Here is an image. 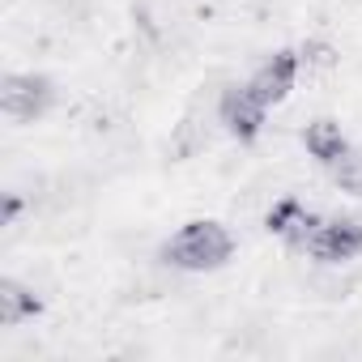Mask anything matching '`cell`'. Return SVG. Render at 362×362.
<instances>
[{
  "label": "cell",
  "instance_id": "obj_1",
  "mask_svg": "<svg viewBox=\"0 0 362 362\" xmlns=\"http://www.w3.org/2000/svg\"><path fill=\"white\" fill-rule=\"evenodd\" d=\"M230 256H235V235L222 222H209V218H197L188 226H179L170 235V243L162 247V260L184 269V273H214Z\"/></svg>",
  "mask_w": 362,
  "mask_h": 362
},
{
  "label": "cell",
  "instance_id": "obj_2",
  "mask_svg": "<svg viewBox=\"0 0 362 362\" xmlns=\"http://www.w3.org/2000/svg\"><path fill=\"white\" fill-rule=\"evenodd\" d=\"M52 103H56V86L43 73H13V77H5V90H0V111L18 124L47 115Z\"/></svg>",
  "mask_w": 362,
  "mask_h": 362
},
{
  "label": "cell",
  "instance_id": "obj_3",
  "mask_svg": "<svg viewBox=\"0 0 362 362\" xmlns=\"http://www.w3.org/2000/svg\"><path fill=\"white\" fill-rule=\"evenodd\" d=\"M264 115H269V107L252 94L247 81H243V86H226L222 98H218V119H222L226 132L239 136V141H256L260 128H264Z\"/></svg>",
  "mask_w": 362,
  "mask_h": 362
},
{
  "label": "cell",
  "instance_id": "obj_4",
  "mask_svg": "<svg viewBox=\"0 0 362 362\" xmlns=\"http://www.w3.org/2000/svg\"><path fill=\"white\" fill-rule=\"evenodd\" d=\"M307 256H315L320 264H349L354 256H362V222L354 218L320 222L315 239L307 243Z\"/></svg>",
  "mask_w": 362,
  "mask_h": 362
},
{
  "label": "cell",
  "instance_id": "obj_5",
  "mask_svg": "<svg viewBox=\"0 0 362 362\" xmlns=\"http://www.w3.org/2000/svg\"><path fill=\"white\" fill-rule=\"evenodd\" d=\"M298 73H303V56L298 52H273L256 73H252V94L264 103V107H277L290 90H294V81H298Z\"/></svg>",
  "mask_w": 362,
  "mask_h": 362
},
{
  "label": "cell",
  "instance_id": "obj_6",
  "mask_svg": "<svg viewBox=\"0 0 362 362\" xmlns=\"http://www.w3.org/2000/svg\"><path fill=\"white\" fill-rule=\"evenodd\" d=\"M269 230L277 235V239H286L294 252H307V243L315 239V230H320V218L303 205V201H294V197H281L273 209H269Z\"/></svg>",
  "mask_w": 362,
  "mask_h": 362
},
{
  "label": "cell",
  "instance_id": "obj_7",
  "mask_svg": "<svg viewBox=\"0 0 362 362\" xmlns=\"http://www.w3.org/2000/svg\"><path fill=\"white\" fill-rule=\"evenodd\" d=\"M303 145H307V153H311L315 162L332 166V162L349 149V136H345V128H341L337 119H311V124L303 128Z\"/></svg>",
  "mask_w": 362,
  "mask_h": 362
},
{
  "label": "cell",
  "instance_id": "obj_8",
  "mask_svg": "<svg viewBox=\"0 0 362 362\" xmlns=\"http://www.w3.org/2000/svg\"><path fill=\"white\" fill-rule=\"evenodd\" d=\"M39 307H43V303H39V294H35L30 286H22V281H13V277L0 281V324H5V328H18V324L35 320Z\"/></svg>",
  "mask_w": 362,
  "mask_h": 362
},
{
  "label": "cell",
  "instance_id": "obj_9",
  "mask_svg": "<svg viewBox=\"0 0 362 362\" xmlns=\"http://www.w3.org/2000/svg\"><path fill=\"white\" fill-rule=\"evenodd\" d=\"M328 175H332V184L341 188V192H349V197H362V149H345L332 166H328Z\"/></svg>",
  "mask_w": 362,
  "mask_h": 362
},
{
  "label": "cell",
  "instance_id": "obj_10",
  "mask_svg": "<svg viewBox=\"0 0 362 362\" xmlns=\"http://www.w3.org/2000/svg\"><path fill=\"white\" fill-rule=\"evenodd\" d=\"M298 56H303L307 69H328V64H332V47H328V43H307Z\"/></svg>",
  "mask_w": 362,
  "mask_h": 362
}]
</instances>
